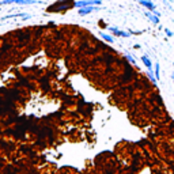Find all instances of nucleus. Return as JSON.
I'll return each instance as SVG.
<instances>
[{
  "label": "nucleus",
  "instance_id": "nucleus-1",
  "mask_svg": "<svg viewBox=\"0 0 174 174\" xmlns=\"http://www.w3.org/2000/svg\"><path fill=\"white\" fill-rule=\"evenodd\" d=\"M75 1L74 0H57L53 4H50L46 8V13L53 14V13H64V11H68L71 8H74Z\"/></svg>",
  "mask_w": 174,
  "mask_h": 174
},
{
  "label": "nucleus",
  "instance_id": "nucleus-2",
  "mask_svg": "<svg viewBox=\"0 0 174 174\" xmlns=\"http://www.w3.org/2000/svg\"><path fill=\"white\" fill-rule=\"evenodd\" d=\"M102 4V0H78L75 1L74 7L75 8H82V7H87V6H101Z\"/></svg>",
  "mask_w": 174,
  "mask_h": 174
},
{
  "label": "nucleus",
  "instance_id": "nucleus-3",
  "mask_svg": "<svg viewBox=\"0 0 174 174\" xmlns=\"http://www.w3.org/2000/svg\"><path fill=\"white\" fill-rule=\"evenodd\" d=\"M107 30L110 31V33H113L116 37H123V38L130 37V33H129V31L120 30V29H118V27H116V26H107Z\"/></svg>",
  "mask_w": 174,
  "mask_h": 174
},
{
  "label": "nucleus",
  "instance_id": "nucleus-4",
  "mask_svg": "<svg viewBox=\"0 0 174 174\" xmlns=\"http://www.w3.org/2000/svg\"><path fill=\"white\" fill-rule=\"evenodd\" d=\"M100 10H101L100 6H87V7H82V8H79L78 14H79L80 16H84V15H88V14L94 13V11H100Z\"/></svg>",
  "mask_w": 174,
  "mask_h": 174
},
{
  "label": "nucleus",
  "instance_id": "nucleus-5",
  "mask_svg": "<svg viewBox=\"0 0 174 174\" xmlns=\"http://www.w3.org/2000/svg\"><path fill=\"white\" fill-rule=\"evenodd\" d=\"M0 174H19V169L16 165L8 163V165H6V166L3 167V170H1Z\"/></svg>",
  "mask_w": 174,
  "mask_h": 174
},
{
  "label": "nucleus",
  "instance_id": "nucleus-6",
  "mask_svg": "<svg viewBox=\"0 0 174 174\" xmlns=\"http://www.w3.org/2000/svg\"><path fill=\"white\" fill-rule=\"evenodd\" d=\"M139 4L143 6L144 8L148 10V11H154V10H156L155 3H154L152 0H139Z\"/></svg>",
  "mask_w": 174,
  "mask_h": 174
},
{
  "label": "nucleus",
  "instance_id": "nucleus-7",
  "mask_svg": "<svg viewBox=\"0 0 174 174\" xmlns=\"http://www.w3.org/2000/svg\"><path fill=\"white\" fill-rule=\"evenodd\" d=\"M0 150H3L4 152H11L14 150V144L11 142H6V140H0Z\"/></svg>",
  "mask_w": 174,
  "mask_h": 174
},
{
  "label": "nucleus",
  "instance_id": "nucleus-8",
  "mask_svg": "<svg viewBox=\"0 0 174 174\" xmlns=\"http://www.w3.org/2000/svg\"><path fill=\"white\" fill-rule=\"evenodd\" d=\"M144 15L148 18V20L152 23V25H159V16H156V15H154V14L151 13V11H144Z\"/></svg>",
  "mask_w": 174,
  "mask_h": 174
},
{
  "label": "nucleus",
  "instance_id": "nucleus-9",
  "mask_svg": "<svg viewBox=\"0 0 174 174\" xmlns=\"http://www.w3.org/2000/svg\"><path fill=\"white\" fill-rule=\"evenodd\" d=\"M15 4L18 6H31V4H41V0H16Z\"/></svg>",
  "mask_w": 174,
  "mask_h": 174
},
{
  "label": "nucleus",
  "instance_id": "nucleus-10",
  "mask_svg": "<svg viewBox=\"0 0 174 174\" xmlns=\"http://www.w3.org/2000/svg\"><path fill=\"white\" fill-rule=\"evenodd\" d=\"M142 63L146 65L147 69H152V61H151V59H150L147 55H143V56H142Z\"/></svg>",
  "mask_w": 174,
  "mask_h": 174
},
{
  "label": "nucleus",
  "instance_id": "nucleus-11",
  "mask_svg": "<svg viewBox=\"0 0 174 174\" xmlns=\"http://www.w3.org/2000/svg\"><path fill=\"white\" fill-rule=\"evenodd\" d=\"M100 36H101V38H102V40H105L106 42L114 44V38H113L112 36H109V34H105V33H102V31L100 33Z\"/></svg>",
  "mask_w": 174,
  "mask_h": 174
},
{
  "label": "nucleus",
  "instance_id": "nucleus-12",
  "mask_svg": "<svg viewBox=\"0 0 174 174\" xmlns=\"http://www.w3.org/2000/svg\"><path fill=\"white\" fill-rule=\"evenodd\" d=\"M154 65H155V68H154V75H155L156 80H159V79H161V65H159L158 61H156Z\"/></svg>",
  "mask_w": 174,
  "mask_h": 174
},
{
  "label": "nucleus",
  "instance_id": "nucleus-13",
  "mask_svg": "<svg viewBox=\"0 0 174 174\" xmlns=\"http://www.w3.org/2000/svg\"><path fill=\"white\" fill-rule=\"evenodd\" d=\"M124 57L127 59V60H128V63H130V64H132V65H136V59L132 56L129 52H125V53H124Z\"/></svg>",
  "mask_w": 174,
  "mask_h": 174
},
{
  "label": "nucleus",
  "instance_id": "nucleus-14",
  "mask_svg": "<svg viewBox=\"0 0 174 174\" xmlns=\"http://www.w3.org/2000/svg\"><path fill=\"white\" fill-rule=\"evenodd\" d=\"M147 76H148V80L152 83V84H156V78L155 75H154V71L152 69H148L147 71Z\"/></svg>",
  "mask_w": 174,
  "mask_h": 174
},
{
  "label": "nucleus",
  "instance_id": "nucleus-15",
  "mask_svg": "<svg viewBox=\"0 0 174 174\" xmlns=\"http://www.w3.org/2000/svg\"><path fill=\"white\" fill-rule=\"evenodd\" d=\"M16 0H0V6H8V4H15Z\"/></svg>",
  "mask_w": 174,
  "mask_h": 174
},
{
  "label": "nucleus",
  "instance_id": "nucleus-16",
  "mask_svg": "<svg viewBox=\"0 0 174 174\" xmlns=\"http://www.w3.org/2000/svg\"><path fill=\"white\" fill-rule=\"evenodd\" d=\"M163 30H165V34H166V37H173V36H174V33L170 30V29H167V27H166V29H163Z\"/></svg>",
  "mask_w": 174,
  "mask_h": 174
},
{
  "label": "nucleus",
  "instance_id": "nucleus-17",
  "mask_svg": "<svg viewBox=\"0 0 174 174\" xmlns=\"http://www.w3.org/2000/svg\"><path fill=\"white\" fill-rule=\"evenodd\" d=\"M128 31L130 33V36H140V34L143 33V31H140V30H136V31H135V30H130V29Z\"/></svg>",
  "mask_w": 174,
  "mask_h": 174
},
{
  "label": "nucleus",
  "instance_id": "nucleus-18",
  "mask_svg": "<svg viewBox=\"0 0 174 174\" xmlns=\"http://www.w3.org/2000/svg\"><path fill=\"white\" fill-rule=\"evenodd\" d=\"M100 26L102 27V29H107V25L103 22V19H101V20H100Z\"/></svg>",
  "mask_w": 174,
  "mask_h": 174
},
{
  "label": "nucleus",
  "instance_id": "nucleus-19",
  "mask_svg": "<svg viewBox=\"0 0 174 174\" xmlns=\"http://www.w3.org/2000/svg\"><path fill=\"white\" fill-rule=\"evenodd\" d=\"M48 26H50V27H53V26H55V27H56V23H55L53 20H49V23H48Z\"/></svg>",
  "mask_w": 174,
  "mask_h": 174
},
{
  "label": "nucleus",
  "instance_id": "nucleus-20",
  "mask_svg": "<svg viewBox=\"0 0 174 174\" xmlns=\"http://www.w3.org/2000/svg\"><path fill=\"white\" fill-rule=\"evenodd\" d=\"M162 3H163V4H165L166 7H170V4L167 3V0H162Z\"/></svg>",
  "mask_w": 174,
  "mask_h": 174
},
{
  "label": "nucleus",
  "instance_id": "nucleus-21",
  "mask_svg": "<svg viewBox=\"0 0 174 174\" xmlns=\"http://www.w3.org/2000/svg\"><path fill=\"white\" fill-rule=\"evenodd\" d=\"M171 79H173V80H174V72H173V74H171Z\"/></svg>",
  "mask_w": 174,
  "mask_h": 174
},
{
  "label": "nucleus",
  "instance_id": "nucleus-22",
  "mask_svg": "<svg viewBox=\"0 0 174 174\" xmlns=\"http://www.w3.org/2000/svg\"><path fill=\"white\" fill-rule=\"evenodd\" d=\"M173 68H174V63H173Z\"/></svg>",
  "mask_w": 174,
  "mask_h": 174
}]
</instances>
